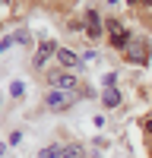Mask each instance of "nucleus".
I'll return each mask as SVG.
<instances>
[{
  "label": "nucleus",
  "instance_id": "obj_7",
  "mask_svg": "<svg viewBox=\"0 0 152 158\" xmlns=\"http://www.w3.org/2000/svg\"><path fill=\"white\" fill-rule=\"evenodd\" d=\"M86 35H89V38H98V35H101V19H98L95 10L86 13Z\"/></svg>",
  "mask_w": 152,
  "mask_h": 158
},
{
  "label": "nucleus",
  "instance_id": "obj_13",
  "mask_svg": "<svg viewBox=\"0 0 152 158\" xmlns=\"http://www.w3.org/2000/svg\"><path fill=\"white\" fill-rule=\"evenodd\" d=\"M10 142H13V146H19V142H22V133H19V130H16V133H10Z\"/></svg>",
  "mask_w": 152,
  "mask_h": 158
},
{
  "label": "nucleus",
  "instance_id": "obj_1",
  "mask_svg": "<svg viewBox=\"0 0 152 158\" xmlns=\"http://www.w3.org/2000/svg\"><path fill=\"white\" fill-rule=\"evenodd\" d=\"M149 54H152V44L146 35H130V41L124 48V57L133 63V67H146L149 63Z\"/></svg>",
  "mask_w": 152,
  "mask_h": 158
},
{
  "label": "nucleus",
  "instance_id": "obj_11",
  "mask_svg": "<svg viewBox=\"0 0 152 158\" xmlns=\"http://www.w3.org/2000/svg\"><path fill=\"white\" fill-rule=\"evenodd\" d=\"M22 92H25V82H19V79H16V82H10V95H13V98H22Z\"/></svg>",
  "mask_w": 152,
  "mask_h": 158
},
{
  "label": "nucleus",
  "instance_id": "obj_5",
  "mask_svg": "<svg viewBox=\"0 0 152 158\" xmlns=\"http://www.w3.org/2000/svg\"><path fill=\"white\" fill-rule=\"evenodd\" d=\"M48 57H57V44L51 41V38L38 44V51H35V67H44V63H48Z\"/></svg>",
  "mask_w": 152,
  "mask_h": 158
},
{
  "label": "nucleus",
  "instance_id": "obj_14",
  "mask_svg": "<svg viewBox=\"0 0 152 158\" xmlns=\"http://www.w3.org/2000/svg\"><path fill=\"white\" fill-rule=\"evenodd\" d=\"M10 41H13V38H3V41H0V54H3V51L10 48Z\"/></svg>",
  "mask_w": 152,
  "mask_h": 158
},
{
  "label": "nucleus",
  "instance_id": "obj_15",
  "mask_svg": "<svg viewBox=\"0 0 152 158\" xmlns=\"http://www.w3.org/2000/svg\"><path fill=\"white\" fill-rule=\"evenodd\" d=\"M6 3H10V0H0V10H6Z\"/></svg>",
  "mask_w": 152,
  "mask_h": 158
},
{
  "label": "nucleus",
  "instance_id": "obj_9",
  "mask_svg": "<svg viewBox=\"0 0 152 158\" xmlns=\"http://www.w3.org/2000/svg\"><path fill=\"white\" fill-rule=\"evenodd\" d=\"M117 104H120V92L117 89H105V108H117Z\"/></svg>",
  "mask_w": 152,
  "mask_h": 158
},
{
  "label": "nucleus",
  "instance_id": "obj_17",
  "mask_svg": "<svg viewBox=\"0 0 152 158\" xmlns=\"http://www.w3.org/2000/svg\"><path fill=\"white\" fill-rule=\"evenodd\" d=\"M146 6H152V0H146Z\"/></svg>",
  "mask_w": 152,
  "mask_h": 158
},
{
  "label": "nucleus",
  "instance_id": "obj_6",
  "mask_svg": "<svg viewBox=\"0 0 152 158\" xmlns=\"http://www.w3.org/2000/svg\"><path fill=\"white\" fill-rule=\"evenodd\" d=\"M57 63H60L63 70H76V67L82 63V57H76L70 48H57Z\"/></svg>",
  "mask_w": 152,
  "mask_h": 158
},
{
  "label": "nucleus",
  "instance_id": "obj_2",
  "mask_svg": "<svg viewBox=\"0 0 152 158\" xmlns=\"http://www.w3.org/2000/svg\"><path fill=\"white\" fill-rule=\"evenodd\" d=\"M76 92H63V89H54V92H48V98H44V104L51 111H67V108H73L76 104Z\"/></svg>",
  "mask_w": 152,
  "mask_h": 158
},
{
  "label": "nucleus",
  "instance_id": "obj_4",
  "mask_svg": "<svg viewBox=\"0 0 152 158\" xmlns=\"http://www.w3.org/2000/svg\"><path fill=\"white\" fill-rule=\"evenodd\" d=\"M105 32H108V38H111V44L120 48V51L127 48V41H130V35L124 32V25H120L117 19H108V22H105Z\"/></svg>",
  "mask_w": 152,
  "mask_h": 158
},
{
  "label": "nucleus",
  "instance_id": "obj_3",
  "mask_svg": "<svg viewBox=\"0 0 152 158\" xmlns=\"http://www.w3.org/2000/svg\"><path fill=\"white\" fill-rule=\"evenodd\" d=\"M51 85L63 89V92H76L79 89V79H76L73 70H60V73H51Z\"/></svg>",
  "mask_w": 152,
  "mask_h": 158
},
{
  "label": "nucleus",
  "instance_id": "obj_12",
  "mask_svg": "<svg viewBox=\"0 0 152 158\" xmlns=\"http://www.w3.org/2000/svg\"><path fill=\"white\" fill-rule=\"evenodd\" d=\"M13 38H16V41H19V44H29V41H32V38H29V32H25V29H19V32H16V35H13Z\"/></svg>",
  "mask_w": 152,
  "mask_h": 158
},
{
  "label": "nucleus",
  "instance_id": "obj_8",
  "mask_svg": "<svg viewBox=\"0 0 152 158\" xmlns=\"http://www.w3.org/2000/svg\"><path fill=\"white\" fill-rule=\"evenodd\" d=\"M63 158H86V146H79V142L63 146Z\"/></svg>",
  "mask_w": 152,
  "mask_h": 158
},
{
  "label": "nucleus",
  "instance_id": "obj_16",
  "mask_svg": "<svg viewBox=\"0 0 152 158\" xmlns=\"http://www.w3.org/2000/svg\"><path fill=\"white\" fill-rule=\"evenodd\" d=\"M146 127H149V133H152V120H149V123H146Z\"/></svg>",
  "mask_w": 152,
  "mask_h": 158
},
{
  "label": "nucleus",
  "instance_id": "obj_18",
  "mask_svg": "<svg viewBox=\"0 0 152 158\" xmlns=\"http://www.w3.org/2000/svg\"><path fill=\"white\" fill-rule=\"evenodd\" d=\"M130 3H136V0H130Z\"/></svg>",
  "mask_w": 152,
  "mask_h": 158
},
{
  "label": "nucleus",
  "instance_id": "obj_10",
  "mask_svg": "<svg viewBox=\"0 0 152 158\" xmlns=\"http://www.w3.org/2000/svg\"><path fill=\"white\" fill-rule=\"evenodd\" d=\"M38 158H63V146H44L38 152Z\"/></svg>",
  "mask_w": 152,
  "mask_h": 158
}]
</instances>
